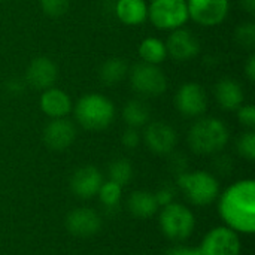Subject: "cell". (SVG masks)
Listing matches in <instances>:
<instances>
[{
  "label": "cell",
  "mask_w": 255,
  "mask_h": 255,
  "mask_svg": "<svg viewBox=\"0 0 255 255\" xmlns=\"http://www.w3.org/2000/svg\"><path fill=\"white\" fill-rule=\"evenodd\" d=\"M218 214L224 226L238 235L255 232V181L241 179L233 182L218 196Z\"/></svg>",
  "instance_id": "1"
},
{
  "label": "cell",
  "mask_w": 255,
  "mask_h": 255,
  "mask_svg": "<svg viewBox=\"0 0 255 255\" xmlns=\"http://www.w3.org/2000/svg\"><path fill=\"white\" fill-rule=\"evenodd\" d=\"M230 140V130L224 121L215 117L199 118L188 131V145L199 155L220 154Z\"/></svg>",
  "instance_id": "2"
},
{
  "label": "cell",
  "mask_w": 255,
  "mask_h": 255,
  "mask_svg": "<svg viewBox=\"0 0 255 255\" xmlns=\"http://www.w3.org/2000/svg\"><path fill=\"white\" fill-rule=\"evenodd\" d=\"M76 123L88 131L106 130L115 118V105L99 93L84 94L73 106Z\"/></svg>",
  "instance_id": "3"
},
{
  "label": "cell",
  "mask_w": 255,
  "mask_h": 255,
  "mask_svg": "<svg viewBox=\"0 0 255 255\" xmlns=\"http://www.w3.org/2000/svg\"><path fill=\"white\" fill-rule=\"evenodd\" d=\"M176 184L187 200L194 206H208L220 196V182L217 176L206 170H187L176 176Z\"/></svg>",
  "instance_id": "4"
},
{
  "label": "cell",
  "mask_w": 255,
  "mask_h": 255,
  "mask_svg": "<svg viewBox=\"0 0 255 255\" xmlns=\"http://www.w3.org/2000/svg\"><path fill=\"white\" fill-rule=\"evenodd\" d=\"M158 226L169 241L184 242L190 239L196 230V215L188 206L172 202L161 208L158 214Z\"/></svg>",
  "instance_id": "5"
},
{
  "label": "cell",
  "mask_w": 255,
  "mask_h": 255,
  "mask_svg": "<svg viewBox=\"0 0 255 255\" xmlns=\"http://www.w3.org/2000/svg\"><path fill=\"white\" fill-rule=\"evenodd\" d=\"M148 18L158 30H176L190 19L187 0H151Z\"/></svg>",
  "instance_id": "6"
},
{
  "label": "cell",
  "mask_w": 255,
  "mask_h": 255,
  "mask_svg": "<svg viewBox=\"0 0 255 255\" xmlns=\"http://www.w3.org/2000/svg\"><path fill=\"white\" fill-rule=\"evenodd\" d=\"M128 75L131 88L140 96L157 97L167 90V78L158 66L142 61L128 69Z\"/></svg>",
  "instance_id": "7"
},
{
  "label": "cell",
  "mask_w": 255,
  "mask_h": 255,
  "mask_svg": "<svg viewBox=\"0 0 255 255\" xmlns=\"http://www.w3.org/2000/svg\"><path fill=\"white\" fill-rule=\"evenodd\" d=\"M197 248L200 255H241L242 251L239 235L226 226L209 230Z\"/></svg>",
  "instance_id": "8"
},
{
  "label": "cell",
  "mask_w": 255,
  "mask_h": 255,
  "mask_svg": "<svg viewBox=\"0 0 255 255\" xmlns=\"http://www.w3.org/2000/svg\"><path fill=\"white\" fill-rule=\"evenodd\" d=\"M178 112L188 118H199L208 111V94L197 82L182 84L175 94Z\"/></svg>",
  "instance_id": "9"
},
{
  "label": "cell",
  "mask_w": 255,
  "mask_h": 255,
  "mask_svg": "<svg viewBox=\"0 0 255 255\" xmlns=\"http://www.w3.org/2000/svg\"><path fill=\"white\" fill-rule=\"evenodd\" d=\"M188 15L203 27H215L224 22L230 10V0H187Z\"/></svg>",
  "instance_id": "10"
},
{
  "label": "cell",
  "mask_w": 255,
  "mask_h": 255,
  "mask_svg": "<svg viewBox=\"0 0 255 255\" xmlns=\"http://www.w3.org/2000/svg\"><path fill=\"white\" fill-rule=\"evenodd\" d=\"M148 149L157 155H169L173 152L178 143V134L175 128L163 121L148 123L142 136Z\"/></svg>",
  "instance_id": "11"
},
{
  "label": "cell",
  "mask_w": 255,
  "mask_h": 255,
  "mask_svg": "<svg viewBox=\"0 0 255 255\" xmlns=\"http://www.w3.org/2000/svg\"><path fill=\"white\" fill-rule=\"evenodd\" d=\"M166 43L167 55H170L176 61H190L200 52L199 39L188 28H176L172 30Z\"/></svg>",
  "instance_id": "12"
},
{
  "label": "cell",
  "mask_w": 255,
  "mask_h": 255,
  "mask_svg": "<svg viewBox=\"0 0 255 255\" xmlns=\"http://www.w3.org/2000/svg\"><path fill=\"white\" fill-rule=\"evenodd\" d=\"M66 229L76 238H93L102 229V218L91 208H76L67 214Z\"/></svg>",
  "instance_id": "13"
},
{
  "label": "cell",
  "mask_w": 255,
  "mask_h": 255,
  "mask_svg": "<svg viewBox=\"0 0 255 255\" xmlns=\"http://www.w3.org/2000/svg\"><path fill=\"white\" fill-rule=\"evenodd\" d=\"M58 78L57 64L49 57H36L30 61L25 70V84L34 90H46L54 87Z\"/></svg>",
  "instance_id": "14"
},
{
  "label": "cell",
  "mask_w": 255,
  "mask_h": 255,
  "mask_svg": "<svg viewBox=\"0 0 255 255\" xmlns=\"http://www.w3.org/2000/svg\"><path fill=\"white\" fill-rule=\"evenodd\" d=\"M76 139V127L67 118L51 120L43 130V142L52 151H64Z\"/></svg>",
  "instance_id": "15"
},
{
  "label": "cell",
  "mask_w": 255,
  "mask_h": 255,
  "mask_svg": "<svg viewBox=\"0 0 255 255\" xmlns=\"http://www.w3.org/2000/svg\"><path fill=\"white\" fill-rule=\"evenodd\" d=\"M103 184V175L94 166H82L73 172L70 178V191L82 199L88 200L97 196L100 187Z\"/></svg>",
  "instance_id": "16"
},
{
  "label": "cell",
  "mask_w": 255,
  "mask_h": 255,
  "mask_svg": "<svg viewBox=\"0 0 255 255\" xmlns=\"http://www.w3.org/2000/svg\"><path fill=\"white\" fill-rule=\"evenodd\" d=\"M39 108L46 117H49L51 120H57L66 118L72 112L73 103L70 96L64 90L51 87L43 90V93L40 94Z\"/></svg>",
  "instance_id": "17"
},
{
  "label": "cell",
  "mask_w": 255,
  "mask_h": 255,
  "mask_svg": "<svg viewBox=\"0 0 255 255\" xmlns=\"http://www.w3.org/2000/svg\"><path fill=\"white\" fill-rule=\"evenodd\" d=\"M215 99L221 109L238 111L245 102V91L236 79L223 78L215 85Z\"/></svg>",
  "instance_id": "18"
},
{
  "label": "cell",
  "mask_w": 255,
  "mask_h": 255,
  "mask_svg": "<svg viewBox=\"0 0 255 255\" xmlns=\"http://www.w3.org/2000/svg\"><path fill=\"white\" fill-rule=\"evenodd\" d=\"M115 13L126 25H140L148 19V4L145 0H117Z\"/></svg>",
  "instance_id": "19"
},
{
  "label": "cell",
  "mask_w": 255,
  "mask_h": 255,
  "mask_svg": "<svg viewBox=\"0 0 255 255\" xmlns=\"http://www.w3.org/2000/svg\"><path fill=\"white\" fill-rule=\"evenodd\" d=\"M127 208L128 212L139 220H148L154 217L160 206L155 200L154 193L149 191H134L127 200Z\"/></svg>",
  "instance_id": "20"
},
{
  "label": "cell",
  "mask_w": 255,
  "mask_h": 255,
  "mask_svg": "<svg viewBox=\"0 0 255 255\" xmlns=\"http://www.w3.org/2000/svg\"><path fill=\"white\" fill-rule=\"evenodd\" d=\"M149 118H151L149 106L140 99H133L127 102L123 109V120L131 128L139 130L140 127H145L149 123Z\"/></svg>",
  "instance_id": "21"
},
{
  "label": "cell",
  "mask_w": 255,
  "mask_h": 255,
  "mask_svg": "<svg viewBox=\"0 0 255 255\" xmlns=\"http://www.w3.org/2000/svg\"><path fill=\"white\" fill-rule=\"evenodd\" d=\"M139 57L143 63L158 66L167 58L166 43L158 37H145L139 45Z\"/></svg>",
  "instance_id": "22"
},
{
  "label": "cell",
  "mask_w": 255,
  "mask_h": 255,
  "mask_svg": "<svg viewBox=\"0 0 255 255\" xmlns=\"http://www.w3.org/2000/svg\"><path fill=\"white\" fill-rule=\"evenodd\" d=\"M127 73H128V66L126 60L120 57L108 58L99 69V78L108 87L120 84L127 76Z\"/></svg>",
  "instance_id": "23"
},
{
  "label": "cell",
  "mask_w": 255,
  "mask_h": 255,
  "mask_svg": "<svg viewBox=\"0 0 255 255\" xmlns=\"http://www.w3.org/2000/svg\"><path fill=\"white\" fill-rule=\"evenodd\" d=\"M133 175H134L133 166L127 158H117L108 167L109 181H114L121 187L127 185L133 179Z\"/></svg>",
  "instance_id": "24"
},
{
  "label": "cell",
  "mask_w": 255,
  "mask_h": 255,
  "mask_svg": "<svg viewBox=\"0 0 255 255\" xmlns=\"http://www.w3.org/2000/svg\"><path fill=\"white\" fill-rule=\"evenodd\" d=\"M123 188L121 185H118L114 181H103L97 196L102 202V205L106 209H117L123 200Z\"/></svg>",
  "instance_id": "25"
},
{
  "label": "cell",
  "mask_w": 255,
  "mask_h": 255,
  "mask_svg": "<svg viewBox=\"0 0 255 255\" xmlns=\"http://www.w3.org/2000/svg\"><path fill=\"white\" fill-rule=\"evenodd\" d=\"M235 40L242 49L253 51L255 46V24L248 21L242 22L235 31Z\"/></svg>",
  "instance_id": "26"
},
{
  "label": "cell",
  "mask_w": 255,
  "mask_h": 255,
  "mask_svg": "<svg viewBox=\"0 0 255 255\" xmlns=\"http://www.w3.org/2000/svg\"><path fill=\"white\" fill-rule=\"evenodd\" d=\"M236 149L241 157H244L248 161L255 160V133L254 131H247L239 136L236 142Z\"/></svg>",
  "instance_id": "27"
},
{
  "label": "cell",
  "mask_w": 255,
  "mask_h": 255,
  "mask_svg": "<svg viewBox=\"0 0 255 255\" xmlns=\"http://www.w3.org/2000/svg\"><path fill=\"white\" fill-rule=\"evenodd\" d=\"M39 4L45 15L51 18H58L67 12L70 0H39Z\"/></svg>",
  "instance_id": "28"
},
{
  "label": "cell",
  "mask_w": 255,
  "mask_h": 255,
  "mask_svg": "<svg viewBox=\"0 0 255 255\" xmlns=\"http://www.w3.org/2000/svg\"><path fill=\"white\" fill-rule=\"evenodd\" d=\"M238 120L242 126L253 128L255 126V106L254 105H242L238 108Z\"/></svg>",
  "instance_id": "29"
},
{
  "label": "cell",
  "mask_w": 255,
  "mask_h": 255,
  "mask_svg": "<svg viewBox=\"0 0 255 255\" xmlns=\"http://www.w3.org/2000/svg\"><path fill=\"white\" fill-rule=\"evenodd\" d=\"M140 142H142V136H140V133H139L137 128L128 127V128L121 134V143H123L126 148H128V149L137 148V146L140 145Z\"/></svg>",
  "instance_id": "30"
},
{
  "label": "cell",
  "mask_w": 255,
  "mask_h": 255,
  "mask_svg": "<svg viewBox=\"0 0 255 255\" xmlns=\"http://www.w3.org/2000/svg\"><path fill=\"white\" fill-rule=\"evenodd\" d=\"M154 196H155V200H157L160 208L167 206L172 202H175V191L170 187H161L158 191L154 193Z\"/></svg>",
  "instance_id": "31"
},
{
  "label": "cell",
  "mask_w": 255,
  "mask_h": 255,
  "mask_svg": "<svg viewBox=\"0 0 255 255\" xmlns=\"http://www.w3.org/2000/svg\"><path fill=\"white\" fill-rule=\"evenodd\" d=\"M169 155H172V154H169ZM170 167L176 173V176L181 175V173H184V172H187V160H185V157H182L179 154L178 155H172V158H170Z\"/></svg>",
  "instance_id": "32"
},
{
  "label": "cell",
  "mask_w": 255,
  "mask_h": 255,
  "mask_svg": "<svg viewBox=\"0 0 255 255\" xmlns=\"http://www.w3.org/2000/svg\"><path fill=\"white\" fill-rule=\"evenodd\" d=\"M164 255H200V253H199V248L185 247V245H175V247L169 248Z\"/></svg>",
  "instance_id": "33"
},
{
  "label": "cell",
  "mask_w": 255,
  "mask_h": 255,
  "mask_svg": "<svg viewBox=\"0 0 255 255\" xmlns=\"http://www.w3.org/2000/svg\"><path fill=\"white\" fill-rule=\"evenodd\" d=\"M245 75L250 82L255 81V54H251L245 63Z\"/></svg>",
  "instance_id": "34"
},
{
  "label": "cell",
  "mask_w": 255,
  "mask_h": 255,
  "mask_svg": "<svg viewBox=\"0 0 255 255\" xmlns=\"http://www.w3.org/2000/svg\"><path fill=\"white\" fill-rule=\"evenodd\" d=\"M215 166H217V170L221 172V173H227V172H230V170L233 169V163H232V160L227 158V157H220V158H217Z\"/></svg>",
  "instance_id": "35"
},
{
  "label": "cell",
  "mask_w": 255,
  "mask_h": 255,
  "mask_svg": "<svg viewBox=\"0 0 255 255\" xmlns=\"http://www.w3.org/2000/svg\"><path fill=\"white\" fill-rule=\"evenodd\" d=\"M24 84H25V81L22 82V81H18V79H12V81H9V82L6 84V87H7V90H9L10 93L18 94V93H21V91H22Z\"/></svg>",
  "instance_id": "36"
},
{
  "label": "cell",
  "mask_w": 255,
  "mask_h": 255,
  "mask_svg": "<svg viewBox=\"0 0 255 255\" xmlns=\"http://www.w3.org/2000/svg\"><path fill=\"white\" fill-rule=\"evenodd\" d=\"M241 1V6L251 15L255 13V0H239Z\"/></svg>",
  "instance_id": "37"
}]
</instances>
